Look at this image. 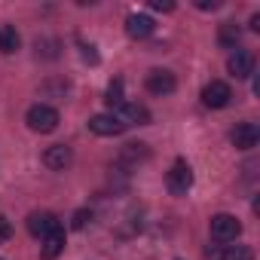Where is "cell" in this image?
<instances>
[{
    "instance_id": "cell-1",
    "label": "cell",
    "mask_w": 260,
    "mask_h": 260,
    "mask_svg": "<svg viewBox=\"0 0 260 260\" xmlns=\"http://www.w3.org/2000/svg\"><path fill=\"white\" fill-rule=\"evenodd\" d=\"M25 119H28V125L34 128V132H40V135H49V132L58 128V110L49 107V104H34Z\"/></svg>"
},
{
    "instance_id": "cell-2",
    "label": "cell",
    "mask_w": 260,
    "mask_h": 260,
    "mask_svg": "<svg viewBox=\"0 0 260 260\" xmlns=\"http://www.w3.org/2000/svg\"><path fill=\"white\" fill-rule=\"evenodd\" d=\"M166 184H169L172 196H187V190L193 187V172H190L187 159H175V166L166 175Z\"/></svg>"
},
{
    "instance_id": "cell-3",
    "label": "cell",
    "mask_w": 260,
    "mask_h": 260,
    "mask_svg": "<svg viewBox=\"0 0 260 260\" xmlns=\"http://www.w3.org/2000/svg\"><path fill=\"white\" fill-rule=\"evenodd\" d=\"M208 230H211L214 242H236V236L242 233V223L233 214H214L211 223H208Z\"/></svg>"
},
{
    "instance_id": "cell-4",
    "label": "cell",
    "mask_w": 260,
    "mask_h": 260,
    "mask_svg": "<svg viewBox=\"0 0 260 260\" xmlns=\"http://www.w3.org/2000/svg\"><path fill=\"white\" fill-rule=\"evenodd\" d=\"M89 128H92L95 135H101V138H113V135H122L128 125H125L116 113H95V116L89 119Z\"/></svg>"
},
{
    "instance_id": "cell-5",
    "label": "cell",
    "mask_w": 260,
    "mask_h": 260,
    "mask_svg": "<svg viewBox=\"0 0 260 260\" xmlns=\"http://www.w3.org/2000/svg\"><path fill=\"white\" fill-rule=\"evenodd\" d=\"M230 98H233V89H230L223 80H211V83L202 89V104H205V107H211V110L226 107V104H230Z\"/></svg>"
},
{
    "instance_id": "cell-6",
    "label": "cell",
    "mask_w": 260,
    "mask_h": 260,
    "mask_svg": "<svg viewBox=\"0 0 260 260\" xmlns=\"http://www.w3.org/2000/svg\"><path fill=\"white\" fill-rule=\"evenodd\" d=\"M144 86H147V92H150V95H159V98H162V95H172V92L178 89V80H175V74H172V71H159V68H156V71H150V74H147Z\"/></svg>"
},
{
    "instance_id": "cell-7",
    "label": "cell",
    "mask_w": 260,
    "mask_h": 260,
    "mask_svg": "<svg viewBox=\"0 0 260 260\" xmlns=\"http://www.w3.org/2000/svg\"><path fill=\"white\" fill-rule=\"evenodd\" d=\"M55 230H61V223H58V217H55L52 211H34V214L28 217V233L37 236V239H46V236L55 233Z\"/></svg>"
},
{
    "instance_id": "cell-8",
    "label": "cell",
    "mask_w": 260,
    "mask_h": 260,
    "mask_svg": "<svg viewBox=\"0 0 260 260\" xmlns=\"http://www.w3.org/2000/svg\"><path fill=\"white\" fill-rule=\"evenodd\" d=\"M230 141H233L236 150H254L257 141H260V132H257V125H254V122H239V125L233 128Z\"/></svg>"
},
{
    "instance_id": "cell-9",
    "label": "cell",
    "mask_w": 260,
    "mask_h": 260,
    "mask_svg": "<svg viewBox=\"0 0 260 260\" xmlns=\"http://www.w3.org/2000/svg\"><path fill=\"white\" fill-rule=\"evenodd\" d=\"M153 31H156V22L150 16H144V13H132L125 19V34L132 40H147Z\"/></svg>"
},
{
    "instance_id": "cell-10",
    "label": "cell",
    "mask_w": 260,
    "mask_h": 260,
    "mask_svg": "<svg viewBox=\"0 0 260 260\" xmlns=\"http://www.w3.org/2000/svg\"><path fill=\"white\" fill-rule=\"evenodd\" d=\"M226 71H230L236 80H248V77L254 74V55H251V52L236 49V52L226 58Z\"/></svg>"
},
{
    "instance_id": "cell-11",
    "label": "cell",
    "mask_w": 260,
    "mask_h": 260,
    "mask_svg": "<svg viewBox=\"0 0 260 260\" xmlns=\"http://www.w3.org/2000/svg\"><path fill=\"white\" fill-rule=\"evenodd\" d=\"M122 113H116L125 125H147L150 122V110L144 107V104H138V101H125L122 107H119Z\"/></svg>"
},
{
    "instance_id": "cell-12",
    "label": "cell",
    "mask_w": 260,
    "mask_h": 260,
    "mask_svg": "<svg viewBox=\"0 0 260 260\" xmlns=\"http://www.w3.org/2000/svg\"><path fill=\"white\" fill-rule=\"evenodd\" d=\"M71 159H74V153H71L68 144H52V147L43 153V162H46L49 169H55V172H64V169L71 166Z\"/></svg>"
},
{
    "instance_id": "cell-13",
    "label": "cell",
    "mask_w": 260,
    "mask_h": 260,
    "mask_svg": "<svg viewBox=\"0 0 260 260\" xmlns=\"http://www.w3.org/2000/svg\"><path fill=\"white\" fill-rule=\"evenodd\" d=\"M214 260H254V251L248 245H223L220 251H208Z\"/></svg>"
},
{
    "instance_id": "cell-14",
    "label": "cell",
    "mask_w": 260,
    "mask_h": 260,
    "mask_svg": "<svg viewBox=\"0 0 260 260\" xmlns=\"http://www.w3.org/2000/svg\"><path fill=\"white\" fill-rule=\"evenodd\" d=\"M40 242H43V260H55L64 251V230H55V233H49Z\"/></svg>"
},
{
    "instance_id": "cell-15",
    "label": "cell",
    "mask_w": 260,
    "mask_h": 260,
    "mask_svg": "<svg viewBox=\"0 0 260 260\" xmlns=\"http://www.w3.org/2000/svg\"><path fill=\"white\" fill-rule=\"evenodd\" d=\"M19 46H22V37H19L16 28H10V25L0 28V52H4V55H13Z\"/></svg>"
},
{
    "instance_id": "cell-16",
    "label": "cell",
    "mask_w": 260,
    "mask_h": 260,
    "mask_svg": "<svg viewBox=\"0 0 260 260\" xmlns=\"http://www.w3.org/2000/svg\"><path fill=\"white\" fill-rule=\"evenodd\" d=\"M217 40H220V46L236 49V43L242 40V31H239L233 22H223V25H220V31H217Z\"/></svg>"
},
{
    "instance_id": "cell-17",
    "label": "cell",
    "mask_w": 260,
    "mask_h": 260,
    "mask_svg": "<svg viewBox=\"0 0 260 260\" xmlns=\"http://www.w3.org/2000/svg\"><path fill=\"white\" fill-rule=\"evenodd\" d=\"M122 159H125V162H138V159H147V144H141V141H132V144H125V147H122Z\"/></svg>"
},
{
    "instance_id": "cell-18",
    "label": "cell",
    "mask_w": 260,
    "mask_h": 260,
    "mask_svg": "<svg viewBox=\"0 0 260 260\" xmlns=\"http://www.w3.org/2000/svg\"><path fill=\"white\" fill-rule=\"evenodd\" d=\"M104 101H107V107H122V104H125V98H122V80H113V83L107 86Z\"/></svg>"
},
{
    "instance_id": "cell-19",
    "label": "cell",
    "mask_w": 260,
    "mask_h": 260,
    "mask_svg": "<svg viewBox=\"0 0 260 260\" xmlns=\"http://www.w3.org/2000/svg\"><path fill=\"white\" fill-rule=\"evenodd\" d=\"M34 46H37V55H46V58H55L58 55L55 52L58 49V40H37Z\"/></svg>"
},
{
    "instance_id": "cell-20",
    "label": "cell",
    "mask_w": 260,
    "mask_h": 260,
    "mask_svg": "<svg viewBox=\"0 0 260 260\" xmlns=\"http://www.w3.org/2000/svg\"><path fill=\"white\" fill-rule=\"evenodd\" d=\"M92 220V211H86V208H80V211H74V217H71V226L74 230H86V223Z\"/></svg>"
},
{
    "instance_id": "cell-21",
    "label": "cell",
    "mask_w": 260,
    "mask_h": 260,
    "mask_svg": "<svg viewBox=\"0 0 260 260\" xmlns=\"http://www.w3.org/2000/svg\"><path fill=\"white\" fill-rule=\"evenodd\" d=\"M10 239H13V223L0 214V242H10Z\"/></svg>"
},
{
    "instance_id": "cell-22",
    "label": "cell",
    "mask_w": 260,
    "mask_h": 260,
    "mask_svg": "<svg viewBox=\"0 0 260 260\" xmlns=\"http://www.w3.org/2000/svg\"><path fill=\"white\" fill-rule=\"evenodd\" d=\"M80 49H83V58H86L89 64H98V52H95V46H86V43H80Z\"/></svg>"
},
{
    "instance_id": "cell-23",
    "label": "cell",
    "mask_w": 260,
    "mask_h": 260,
    "mask_svg": "<svg viewBox=\"0 0 260 260\" xmlns=\"http://www.w3.org/2000/svg\"><path fill=\"white\" fill-rule=\"evenodd\" d=\"M150 7H153V10H159V13H172V10H175V4H169V0H153Z\"/></svg>"
},
{
    "instance_id": "cell-24",
    "label": "cell",
    "mask_w": 260,
    "mask_h": 260,
    "mask_svg": "<svg viewBox=\"0 0 260 260\" xmlns=\"http://www.w3.org/2000/svg\"><path fill=\"white\" fill-rule=\"evenodd\" d=\"M196 7L199 10H217L220 4H217V0H196Z\"/></svg>"
},
{
    "instance_id": "cell-25",
    "label": "cell",
    "mask_w": 260,
    "mask_h": 260,
    "mask_svg": "<svg viewBox=\"0 0 260 260\" xmlns=\"http://www.w3.org/2000/svg\"><path fill=\"white\" fill-rule=\"evenodd\" d=\"M251 31H260V16H251Z\"/></svg>"
}]
</instances>
